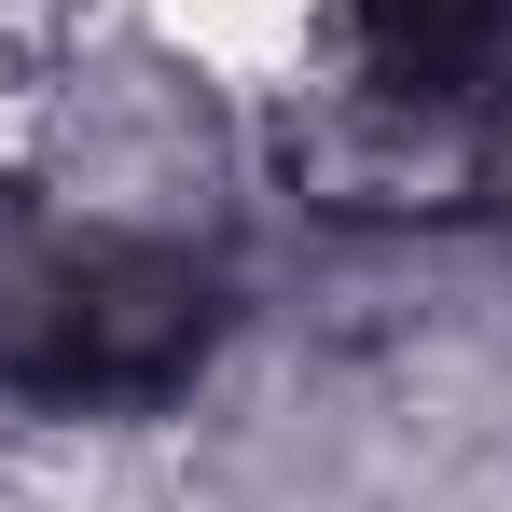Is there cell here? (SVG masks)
Listing matches in <instances>:
<instances>
[{"instance_id":"1","label":"cell","mask_w":512,"mask_h":512,"mask_svg":"<svg viewBox=\"0 0 512 512\" xmlns=\"http://www.w3.org/2000/svg\"><path fill=\"white\" fill-rule=\"evenodd\" d=\"M222 333V277L194 250H70L0 305V388L42 416H97V402H167Z\"/></svg>"},{"instance_id":"2","label":"cell","mask_w":512,"mask_h":512,"mask_svg":"<svg viewBox=\"0 0 512 512\" xmlns=\"http://www.w3.org/2000/svg\"><path fill=\"white\" fill-rule=\"evenodd\" d=\"M374 84L429 97V111H485L512 97V0H333Z\"/></svg>"}]
</instances>
